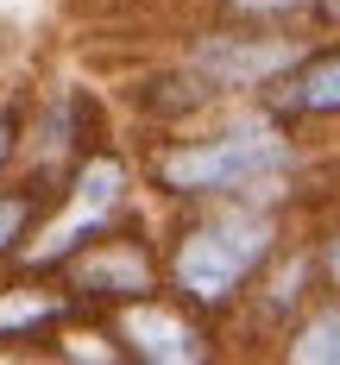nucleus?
I'll use <instances>...</instances> for the list:
<instances>
[{
  "mask_svg": "<svg viewBox=\"0 0 340 365\" xmlns=\"http://www.w3.org/2000/svg\"><path fill=\"white\" fill-rule=\"evenodd\" d=\"M139 182L170 208L259 202V208L290 215L302 182V133L290 120H277L264 101H227L202 126L158 133V145H145Z\"/></svg>",
  "mask_w": 340,
  "mask_h": 365,
  "instance_id": "1",
  "label": "nucleus"
},
{
  "mask_svg": "<svg viewBox=\"0 0 340 365\" xmlns=\"http://www.w3.org/2000/svg\"><path fill=\"white\" fill-rule=\"evenodd\" d=\"M290 240V215L284 208H259V202H195L170 220L164 233V290L202 322L221 328L227 315L246 302L252 277L277 258Z\"/></svg>",
  "mask_w": 340,
  "mask_h": 365,
  "instance_id": "2",
  "label": "nucleus"
},
{
  "mask_svg": "<svg viewBox=\"0 0 340 365\" xmlns=\"http://www.w3.org/2000/svg\"><path fill=\"white\" fill-rule=\"evenodd\" d=\"M315 38L309 26H259V19H221V26H202V32L183 44V63L208 76L227 101H259L271 82L302 63Z\"/></svg>",
  "mask_w": 340,
  "mask_h": 365,
  "instance_id": "3",
  "label": "nucleus"
},
{
  "mask_svg": "<svg viewBox=\"0 0 340 365\" xmlns=\"http://www.w3.org/2000/svg\"><path fill=\"white\" fill-rule=\"evenodd\" d=\"M63 296L76 302V315H113L126 302H145L164 290V252L151 246L133 220H120L113 233L88 240L82 252L57 271Z\"/></svg>",
  "mask_w": 340,
  "mask_h": 365,
  "instance_id": "4",
  "label": "nucleus"
},
{
  "mask_svg": "<svg viewBox=\"0 0 340 365\" xmlns=\"http://www.w3.org/2000/svg\"><path fill=\"white\" fill-rule=\"evenodd\" d=\"M113 334V346H120V359H145V365H202L215 359L221 346H215V322H202L195 309H183L170 290L145 296V302H126V309H113L101 315Z\"/></svg>",
  "mask_w": 340,
  "mask_h": 365,
  "instance_id": "5",
  "label": "nucleus"
},
{
  "mask_svg": "<svg viewBox=\"0 0 340 365\" xmlns=\"http://www.w3.org/2000/svg\"><path fill=\"white\" fill-rule=\"evenodd\" d=\"M315 296H328V284H321V258H315V240H284L277 258L252 277L246 302H239L227 322H239V328L259 334V340H284Z\"/></svg>",
  "mask_w": 340,
  "mask_h": 365,
  "instance_id": "6",
  "label": "nucleus"
},
{
  "mask_svg": "<svg viewBox=\"0 0 340 365\" xmlns=\"http://www.w3.org/2000/svg\"><path fill=\"white\" fill-rule=\"evenodd\" d=\"M264 108L277 113V120H290V126H334L340 120V32L328 44H309L302 51V63L284 82H271L259 95Z\"/></svg>",
  "mask_w": 340,
  "mask_h": 365,
  "instance_id": "7",
  "label": "nucleus"
},
{
  "mask_svg": "<svg viewBox=\"0 0 340 365\" xmlns=\"http://www.w3.org/2000/svg\"><path fill=\"white\" fill-rule=\"evenodd\" d=\"M133 108L145 120L151 133H183V126H202L208 113L227 108V95L208 82V76L195 70V63H164V70H151L139 88H133Z\"/></svg>",
  "mask_w": 340,
  "mask_h": 365,
  "instance_id": "8",
  "label": "nucleus"
},
{
  "mask_svg": "<svg viewBox=\"0 0 340 365\" xmlns=\"http://www.w3.org/2000/svg\"><path fill=\"white\" fill-rule=\"evenodd\" d=\"M76 322V302L63 296L57 277L19 271L0 284V340H38V334H63Z\"/></svg>",
  "mask_w": 340,
  "mask_h": 365,
  "instance_id": "9",
  "label": "nucleus"
},
{
  "mask_svg": "<svg viewBox=\"0 0 340 365\" xmlns=\"http://www.w3.org/2000/svg\"><path fill=\"white\" fill-rule=\"evenodd\" d=\"M277 359L290 365H340V296H315L297 315V328L277 340Z\"/></svg>",
  "mask_w": 340,
  "mask_h": 365,
  "instance_id": "10",
  "label": "nucleus"
},
{
  "mask_svg": "<svg viewBox=\"0 0 340 365\" xmlns=\"http://www.w3.org/2000/svg\"><path fill=\"white\" fill-rule=\"evenodd\" d=\"M26 133H32L26 126V95H6L0 101V182L13 177V164L26 158Z\"/></svg>",
  "mask_w": 340,
  "mask_h": 365,
  "instance_id": "11",
  "label": "nucleus"
},
{
  "mask_svg": "<svg viewBox=\"0 0 340 365\" xmlns=\"http://www.w3.org/2000/svg\"><path fill=\"white\" fill-rule=\"evenodd\" d=\"M315 258H321V284L340 290V220H328V227L315 233Z\"/></svg>",
  "mask_w": 340,
  "mask_h": 365,
  "instance_id": "12",
  "label": "nucleus"
},
{
  "mask_svg": "<svg viewBox=\"0 0 340 365\" xmlns=\"http://www.w3.org/2000/svg\"><path fill=\"white\" fill-rule=\"evenodd\" d=\"M315 26H321V32H340V0H328V6L315 13Z\"/></svg>",
  "mask_w": 340,
  "mask_h": 365,
  "instance_id": "13",
  "label": "nucleus"
},
{
  "mask_svg": "<svg viewBox=\"0 0 340 365\" xmlns=\"http://www.w3.org/2000/svg\"><path fill=\"white\" fill-rule=\"evenodd\" d=\"M334 296H340V290H334Z\"/></svg>",
  "mask_w": 340,
  "mask_h": 365,
  "instance_id": "14",
  "label": "nucleus"
}]
</instances>
